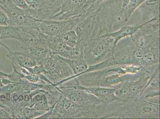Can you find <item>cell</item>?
Here are the masks:
<instances>
[{"label":"cell","mask_w":160,"mask_h":119,"mask_svg":"<svg viewBox=\"0 0 160 119\" xmlns=\"http://www.w3.org/2000/svg\"><path fill=\"white\" fill-rule=\"evenodd\" d=\"M61 92L70 101L80 104L92 105L102 102L94 95L77 87L57 86Z\"/></svg>","instance_id":"7"},{"label":"cell","mask_w":160,"mask_h":119,"mask_svg":"<svg viewBox=\"0 0 160 119\" xmlns=\"http://www.w3.org/2000/svg\"><path fill=\"white\" fill-rule=\"evenodd\" d=\"M143 69L140 73L136 74H120L115 72H106L102 78L100 87L116 88H120L128 81L137 79Z\"/></svg>","instance_id":"8"},{"label":"cell","mask_w":160,"mask_h":119,"mask_svg":"<svg viewBox=\"0 0 160 119\" xmlns=\"http://www.w3.org/2000/svg\"><path fill=\"white\" fill-rule=\"evenodd\" d=\"M40 64L42 65L46 71L44 75L53 84L74 75L63 58L51 52Z\"/></svg>","instance_id":"4"},{"label":"cell","mask_w":160,"mask_h":119,"mask_svg":"<svg viewBox=\"0 0 160 119\" xmlns=\"http://www.w3.org/2000/svg\"><path fill=\"white\" fill-rule=\"evenodd\" d=\"M8 75V74L4 73V72H2V71L0 70V78H1V79H2V78H7Z\"/></svg>","instance_id":"29"},{"label":"cell","mask_w":160,"mask_h":119,"mask_svg":"<svg viewBox=\"0 0 160 119\" xmlns=\"http://www.w3.org/2000/svg\"><path fill=\"white\" fill-rule=\"evenodd\" d=\"M107 69L85 72L78 75L75 77L78 85L84 87L100 86L102 78Z\"/></svg>","instance_id":"10"},{"label":"cell","mask_w":160,"mask_h":119,"mask_svg":"<svg viewBox=\"0 0 160 119\" xmlns=\"http://www.w3.org/2000/svg\"><path fill=\"white\" fill-rule=\"evenodd\" d=\"M106 0H88L87 3L94 5H99Z\"/></svg>","instance_id":"26"},{"label":"cell","mask_w":160,"mask_h":119,"mask_svg":"<svg viewBox=\"0 0 160 119\" xmlns=\"http://www.w3.org/2000/svg\"><path fill=\"white\" fill-rule=\"evenodd\" d=\"M30 8L39 9L51 2L47 0H24Z\"/></svg>","instance_id":"21"},{"label":"cell","mask_w":160,"mask_h":119,"mask_svg":"<svg viewBox=\"0 0 160 119\" xmlns=\"http://www.w3.org/2000/svg\"><path fill=\"white\" fill-rule=\"evenodd\" d=\"M25 68L29 72L36 75H44L46 73V70L42 64H38L32 67Z\"/></svg>","instance_id":"22"},{"label":"cell","mask_w":160,"mask_h":119,"mask_svg":"<svg viewBox=\"0 0 160 119\" xmlns=\"http://www.w3.org/2000/svg\"><path fill=\"white\" fill-rule=\"evenodd\" d=\"M0 118H12V115L5 109L0 107Z\"/></svg>","instance_id":"25"},{"label":"cell","mask_w":160,"mask_h":119,"mask_svg":"<svg viewBox=\"0 0 160 119\" xmlns=\"http://www.w3.org/2000/svg\"><path fill=\"white\" fill-rule=\"evenodd\" d=\"M47 93V92H46ZM43 93L41 98L38 101H36L31 107L35 110L40 112L45 113L50 110L51 107L46 96V93Z\"/></svg>","instance_id":"20"},{"label":"cell","mask_w":160,"mask_h":119,"mask_svg":"<svg viewBox=\"0 0 160 119\" xmlns=\"http://www.w3.org/2000/svg\"><path fill=\"white\" fill-rule=\"evenodd\" d=\"M155 20H151L147 22L142 23V24L136 25H125L121 27L118 31L115 32H112L111 33L106 34L107 35L110 36L114 39V47L122 39L126 37H132L137 31L145 24L152 21H156Z\"/></svg>","instance_id":"13"},{"label":"cell","mask_w":160,"mask_h":119,"mask_svg":"<svg viewBox=\"0 0 160 119\" xmlns=\"http://www.w3.org/2000/svg\"><path fill=\"white\" fill-rule=\"evenodd\" d=\"M160 104L142 98L119 103L113 115L115 118H160Z\"/></svg>","instance_id":"2"},{"label":"cell","mask_w":160,"mask_h":119,"mask_svg":"<svg viewBox=\"0 0 160 119\" xmlns=\"http://www.w3.org/2000/svg\"><path fill=\"white\" fill-rule=\"evenodd\" d=\"M9 18L6 13L2 10L0 9V26L9 25Z\"/></svg>","instance_id":"23"},{"label":"cell","mask_w":160,"mask_h":119,"mask_svg":"<svg viewBox=\"0 0 160 119\" xmlns=\"http://www.w3.org/2000/svg\"><path fill=\"white\" fill-rule=\"evenodd\" d=\"M6 57L12 63L24 68H30L38 65L37 62L28 54L17 51H10Z\"/></svg>","instance_id":"14"},{"label":"cell","mask_w":160,"mask_h":119,"mask_svg":"<svg viewBox=\"0 0 160 119\" xmlns=\"http://www.w3.org/2000/svg\"><path fill=\"white\" fill-rule=\"evenodd\" d=\"M86 17V15L82 14L64 20H38L37 26L41 32L43 34L56 37L74 30L76 26Z\"/></svg>","instance_id":"5"},{"label":"cell","mask_w":160,"mask_h":119,"mask_svg":"<svg viewBox=\"0 0 160 119\" xmlns=\"http://www.w3.org/2000/svg\"><path fill=\"white\" fill-rule=\"evenodd\" d=\"M44 114L37 111L34 108L29 107H26L20 110L16 116V118L33 119L38 118Z\"/></svg>","instance_id":"18"},{"label":"cell","mask_w":160,"mask_h":119,"mask_svg":"<svg viewBox=\"0 0 160 119\" xmlns=\"http://www.w3.org/2000/svg\"><path fill=\"white\" fill-rule=\"evenodd\" d=\"M78 88H81L90 93L97 97L102 102L110 104L120 99L115 95L116 88H105L102 87H84L76 85Z\"/></svg>","instance_id":"11"},{"label":"cell","mask_w":160,"mask_h":119,"mask_svg":"<svg viewBox=\"0 0 160 119\" xmlns=\"http://www.w3.org/2000/svg\"><path fill=\"white\" fill-rule=\"evenodd\" d=\"M58 37L61 41L69 47L82 49L79 47L78 36L74 30L62 33Z\"/></svg>","instance_id":"17"},{"label":"cell","mask_w":160,"mask_h":119,"mask_svg":"<svg viewBox=\"0 0 160 119\" xmlns=\"http://www.w3.org/2000/svg\"><path fill=\"white\" fill-rule=\"evenodd\" d=\"M47 1H49V2H53L55 1H56V0H47Z\"/></svg>","instance_id":"31"},{"label":"cell","mask_w":160,"mask_h":119,"mask_svg":"<svg viewBox=\"0 0 160 119\" xmlns=\"http://www.w3.org/2000/svg\"><path fill=\"white\" fill-rule=\"evenodd\" d=\"M129 1H130V0H121L122 7L123 9L126 8L128 5Z\"/></svg>","instance_id":"27"},{"label":"cell","mask_w":160,"mask_h":119,"mask_svg":"<svg viewBox=\"0 0 160 119\" xmlns=\"http://www.w3.org/2000/svg\"><path fill=\"white\" fill-rule=\"evenodd\" d=\"M0 37L2 40L13 39L21 43L22 37L20 27L12 25L0 26Z\"/></svg>","instance_id":"15"},{"label":"cell","mask_w":160,"mask_h":119,"mask_svg":"<svg viewBox=\"0 0 160 119\" xmlns=\"http://www.w3.org/2000/svg\"><path fill=\"white\" fill-rule=\"evenodd\" d=\"M1 46H3V47H5L6 49H7L8 50V52L11 50L9 48H8L6 45L4 44L3 42H2V40H1V37H0V47Z\"/></svg>","instance_id":"28"},{"label":"cell","mask_w":160,"mask_h":119,"mask_svg":"<svg viewBox=\"0 0 160 119\" xmlns=\"http://www.w3.org/2000/svg\"><path fill=\"white\" fill-rule=\"evenodd\" d=\"M148 0H130L128 5L123 10V17L125 21H127L134 12Z\"/></svg>","instance_id":"19"},{"label":"cell","mask_w":160,"mask_h":119,"mask_svg":"<svg viewBox=\"0 0 160 119\" xmlns=\"http://www.w3.org/2000/svg\"><path fill=\"white\" fill-rule=\"evenodd\" d=\"M11 1L16 6L21 9L27 10L30 8L24 0H11Z\"/></svg>","instance_id":"24"},{"label":"cell","mask_w":160,"mask_h":119,"mask_svg":"<svg viewBox=\"0 0 160 119\" xmlns=\"http://www.w3.org/2000/svg\"><path fill=\"white\" fill-rule=\"evenodd\" d=\"M63 58L72 70L75 77L85 73L89 67L83 59H70Z\"/></svg>","instance_id":"16"},{"label":"cell","mask_w":160,"mask_h":119,"mask_svg":"<svg viewBox=\"0 0 160 119\" xmlns=\"http://www.w3.org/2000/svg\"><path fill=\"white\" fill-rule=\"evenodd\" d=\"M3 86H4V85L2 83V79L0 78V88H2V87Z\"/></svg>","instance_id":"30"},{"label":"cell","mask_w":160,"mask_h":119,"mask_svg":"<svg viewBox=\"0 0 160 119\" xmlns=\"http://www.w3.org/2000/svg\"><path fill=\"white\" fill-rule=\"evenodd\" d=\"M45 38L52 53L65 59H83L82 49L69 47L61 41L58 36L52 37L45 35Z\"/></svg>","instance_id":"6"},{"label":"cell","mask_w":160,"mask_h":119,"mask_svg":"<svg viewBox=\"0 0 160 119\" xmlns=\"http://www.w3.org/2000/svg\"><path fill=\"white\" fill-rule=\"evenodd\" d=\"M114 39L104 34L90 40L82 49V57L88 66L112 57Z\"/></svg>","instance_id":"3"},{"label":"cell","mask_w":160,"mask_h":119,"mask_svg":"<svg viewBox=\"0 0 160 119\" xmlns=\"http://www.w3.org/2000/svg\"><path fill=\"white\" fill-rule=\"evenodd\" d=\"M62 1V0H56L39 9L29 8L27 11L36 20H51L60 11Z\"/></svg>","instance_id":"9"},{"label":"cell","mask_w":160,"mask_h":119,"mask_svg":"<svg viewBox=\"0 0 160 119\" xmlns=\"http://www.w3.org/2000/svg\"><path fill=\"white\" fill-rule=\"evenodd\" d=\"M39 38L40 40L37 44L32 46L27 52L29 55L36 61L38 64H40L51 53L46 43L45 34L41 32Z\"/></svg>","instance_id":"12"},{"label":"cell","mask_w":160,"mask_h":119,"mask_svg":"<svg viewBox=\"0 0 160 119\" xmlns=\"http://www.w3.org/2000/svg\"><path fill=\"white\" fill-rule=\"evenodd\" d=\"M3 1V0H0V2H1V1Z\"/></svg>","instance_id":"32"},{"label":"cell","mask_w":160,"mask_h":119,"mask_svg":"<svg viewBox=\"0 0 160 119\" xmlns=\"http://www.w3.org/2000/svg\"><path fill=\"white\" fill-rule=\"evenodd\" d=\"M103 114L102 102L92 105L77 104L68 99L62 93L49 118H102Z\"/></svg>","instance_id":"1"}]
</instances>
